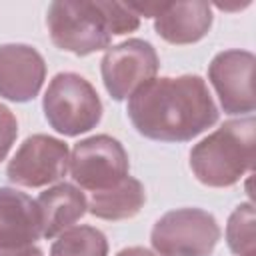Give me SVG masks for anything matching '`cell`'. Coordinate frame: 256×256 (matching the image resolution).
I'll list each match as a JSON object with an SVG mask.
<instances>
[{
	"label": "cell",
	"instance_id": "obj_6",
	"mask_svg": "<svg viewBox=\"0 0 256 256\" xmlns=\"http://www.w3.org/2000/svg\"><path fill=\"white\" fill-rule=\"evenodd\" d=\"M68 170L80 190L100 192L128 176V152L116 138L96 134L74 144Z\"/></svg>",
	"mask_w": 256,
	"mask_h": 256
},
{
	"label": "cell",
	"instance_id": "obj_4",
	"mask_svg": "<svg viewBox=\"0 0 256 256\" xmlns=\"http://www.w3.org/2000/svg\"><path fill=\"white\" fill-rule=\"evenodd\" d=\"M48 124L62 136L90 132L102 120V100L96 88L76 72H58L42 96Z\"/></svg>",
	"mask_w": 256,
	"mask_h": 256
},
{
	"label": "cell",
	"instance_id": "obj_18",
	"mask_svg": "<svg viewBox=\"0 0 256 256\" xmlns=\"http://www.w3.org/2000/svg\"><path fill=\"white\" fill-rule=\"evenodd\" d=\"M16 136H18V120L8 106L0 104V162L6 160L8 152L16 142Z\"/></svg>",
	"mask_w": 256,
	"mask_h": 256
},
{
	"label": "cell",
	"instance_id": "obj_21",
	"mask_svg": "<svg viewBox=\"0 0 256 256\" xmlns=\"http://www.w3.org/2000/svg\"><path fill=\"white\" fill-rule=\"evenodd\" d=\"M154 256H156V254H154Z\"/></svg>",
	"mask_w": 256,
	"mask_h": 256
},
{
	"label": "cell",
	"instance_id": "obj_17",
	"mask_svg": "<svg viewBox=\"0 0 256 256\" xmlns=\"http://www.w3.org/2000/svg\"><path fill=\"white\" fill-rule=\"evenodd\" d=\"M104 10H106V20H108V26H110L112 36H122V34H128V32L138 30L140 16L128 4L104 0Z\"/></svg>",
	"mask_w": 256,
	"mask_h": 256
},
{
	"label": "cell",
	"instance_id": "obj_20",
	"mask_svg": "<svg viewBox=\"0 0 256 256\" xmlns=\"http://www.w3.org/2000/svg\"><path fill=\"white\" fill-rule=\"evenodd\" d=\"M250 256H256V254H250Z\"/></svg>",
	"mask_w": 256,
	"mask_h": 256
},
{
	"label": "cell",
	"instance_id": "obj_12",
	"mask_svg": "<svg viewBox=\"0 0 256 256\" xmlns=\"http://www.w3.org/2000/svg\"><path fill=\"white\" fill-rule=\"evenodd\" d=\"M210 28L212 6L208 2H162L154 16L156 34L176 46L200 42Z\"/></svg>",
	"mask_w": 256,
	"mask_h": 256
},
{
	"label": "cell",
	"instance_id": "obj_1",
	"mask_svg": "<svg viewBox=\"0 0 256 256\" xmlns=\"http://www.w3.org/2000/svg\"><path fill=\"white\" fill-rule=\"evenodd\" d=\"M138 134L156 142H190L218 122V108L196 74L162 76L142 84L126 104Z\"/></svg>",
	"mask_w": 256,
	"mask_h": 256
},
{
	"label": "cell",
	"instance_id": "obj_2",
	"mask_svg": "<svg viewBox=\"0 0 256 256\" xmlns=\"http://www.w3.org/2000/svg\"><path fill=\"white\" fill-rule=\"evenodd\" d=\"M256 120L240 116L226 120L190 150V168L196 180L210 188H230L254 168Z\"/></svg>",
	"mask_w": 256,
	"mask_h": 256
},
{
	"label": "cell",
	"instance_id": "obj_5",
	"mask_svg": "<svg viewBox=\"0 0 256 256\" xmlns=\"http://www.w3.org/2000/svg\"><path fill=\"white\" fill-rule=\"evenodd\" d=\"M220 234V226L210 212L176 208L156 220L150 244L160 256H212Z\"/></svg>",
	"mask_w": 256,
	"mask_h": 256
},
{
	"label": "cell",
	"instance_id": "obj_13",
	"mask_svg": "<svg viewBox=\"0 0 256 256\" xmlns=\"http://www.w3.org/2000/svg\"><path fill=\"white\" fill-rule=\"evenodd\" d=\"M36 204L42 220V238L46 240H52L64 230L72 228L88 212L84 192L68 182H60L40 192Z\"/></svg>",
	"mask_w": 256,
	"mask_h": 256
},
{
	"label": "cell",
	"instance_id": "obj_7",
	"mask_svg": "<svg viewBox=\"0 0 256 256\" xmlns=\"http://www.w3.org/2000/svg\"><path fill=\"white\" fill-rule=\"evenodd\" d=\"M158 68L156 48L142 38H128L110 46L100 60L104 88L116 102L130 98L142 84L156 78Z\"/></svg>",
	"mask_w": 256,
	"mask_h": 256
},
{
	"label": "cell",
	"instance_id": "obj_15",
	"mask_svg": "<svg viewBox=\"0 0 256 256\" xmlns=\"http://www.w3.org/2000/svg\"><path fill=\"white\" fill-rule=\"evenodd\" d=\"M50 256H108V240L94 226H72L56 236Z\"/></svg>",
	"mask_w": 256,
	"mask_h": 256
},
{
	"label": "cell",
	"instance_id": "obj_16",
	"mask_svg": "<svg viewBox=\"0 0 256 256\" xmlns=\"http://www.w3.org/2000/svg\"><path fill=\"white\" fill-rule=\"evenodd\" d=\"M226 244L238 256L256 254V212L252 202L238 204L228 216Z\"/></svg>",
	"mask_w": 256,
	"mask_h": 256
},
{
	"label": "cell",
	"instance_id": "obj_11",
	"mask_svg": "<svg viewBox=\"0 0 256 256\" xmlns=\"http://www.w3.org/2000/svg\"><path fill=\"white\" fill-rule=\"evenodd\" d=\"M42 238V220L36 200L0 186V248H24Z\"/></svg>",
	"mask_w": 256,
	"mask_h": 256
},
{
	"label": "cell",
	"instance_id": "obj_8",
	"mask_svg": "<svg viewBox=\"0 0 256 256\" xmlns=\"http://www.w3.org/2000/svg\"><path fill=\"white\" fill-rule=\"evenodd\" d=\"M70 164L68 144L48 134L28 136L6 166L12 184L24 188H42L66 176Z\"/></svg>",
	"mask_w": 256,
	"mask_h": 256
},
{
	"label": "cell",
	"instance_id": "obj_9",
	"mask_svg": "<svg viewBox=\"0 0 256 256\" xmlns=\"http://www.w3.org/2000/svg\"><path fill=\"white\" fill-rule=\"evenodd\" d=\"M254 54L240 48L222 50L210 60L208 80L226 114L250 116L254 112Z\"/></svg>",
	"mask_w": 256,
	"mask_h": 256
},
{
	"label": "cell",
	"instance_id": "obj_19",
	"mask_svg": "<svg viewBox=\"0 0 256 256\" xmlns=\"http://www.w3.org/2000/svg\"><path fill=\"white\" fill-rule=\"evenodd\" d=\"M0 256H44V252L32 244L24 248H0Z\"/></svg>",
	"mask_w": 256,
	"mask_h": 256
},
{
	"label": "cell",
	"instance_id": "obj_10",
	"mask_svg": "<svg viewBox=\"0 0 256 256\" xmlns=\"http://www.w3.org/2000/svg\"><path fill=\"white\" fill-rule=\"evenodd\" d=\"M46 80L42 54L28 44H0V98L10 102L34 100Z\"/></svg>",
	"mask_w": 256,
	"mask_h": 256
},
{
	"label": "cell",
	"instance_id": "obj_3",
	"mask_svg": "<svg viewBox=\"0 0 256 256\" xmlns=\"http://www.w3.org/2000/svg\"><path fill=\"white\" fill-rule=\"evenodd\" d=\"M46 26L52 44L74 56L108 50L112 42L104 0H56L46 10Z\"/></svg>",
	"mask_w": 256,
	"mask_h": 256
},
{
	"label": "cell",
	"instance_id": "obj_14",
	"mask_svg": "<svg viewBox=\"0 0 256 256\" xmlns=\"http://www.w3.org/2000/svg\"><path fill=\"white\" fill-rule=\"evenodd\" d=\"M146 202V190L140 180L132 178L130 174L120 180L116 186L92 192L88 200V212L100 220H128L134 218Z\"/></svg>",
	"mask_w": 256,
	"mask_h": 256
}]
</instances>
